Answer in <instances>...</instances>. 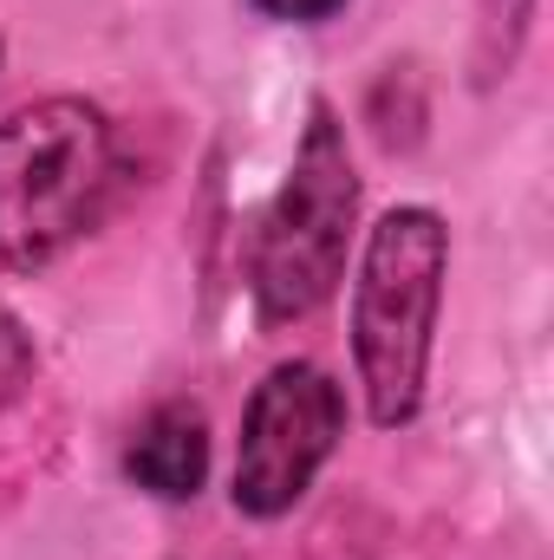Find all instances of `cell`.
<instances>
[{"label": "cell", "instance_id": "8", "mask_svg": "<svg viewBox=\"0 0 554 560\" xmlns=\"http://www.w3.org/2000/svg\"><path fill=\"white\" fill-rule=\"evenodd\" d=\"M268 20H293V26H320V20H333L346 0H255Z\"/></svg>", "mask_w": 554, "mask_h": 560}, {"label": "cell", "instance_id": "2", "mask_svg": "<svg viewBox=\"0 0 554 560\" xmlns=\"http://www.w3.org/2000/svg\"><path fill=\"white\" fill-rule=\"evenodd\" d=\"M443 275H450V229L437 209L399 202L372 222L353 280V365H359L366 418L379 430L412 423L424 405Z\"/></svg>", "mask_w": 554, "mask_h": 560}, {"label": "cell", "instance_id": "4", "mask_svg": "<svg viewBox=\"0 0 554 560\" xmlns=\"http://www.w3.org/2000/svg\"><path fill=\"white\" fill-rule=\"evenodd\" d=\"M346 436V392L313 359H280L255 385L235 443V509L249 522H280Z\"/></svg>", "mask_w": 554, "mask_h": 560}, {"label": "cell", "instance_id": "7", "mask_svg": "<svg viewBox=\"0 0 554 560\" xmlns=\"http://www.w3.org/2000/svg\"><path fill=\"white\" fill-rule=\"evenodd\" d=\"M33 372H39V346H33V332H26V326L0 306V411L26 398Z\"/></svg>", "mask_w": 554, "mask_h": 560}, {"label": "cell", "instance_id": "3", "mask_svg": "<svg viewBox=\"0 0 554 560\" xmlns=\"http://www.w3.org/2000/svg\"><path fill=\"white\" fill-rule=\"evenodd\" d=\"M353 222H359V170L346 150V125L333 105H313L249 261V293L262 326L313 319L333 300V287L346 280Z\"/></svg>", "mask_w": 554, "mask_h": 560}, {"label": "cell", "instance_id": "5", "mask_svg": "<svg viewBox=\"0 0 554 560\" xmlns=\"http://www.w3.org/2000/svg\"><path fill=\"white\" fill-rule=\"evenodd\" d=\"M125 476L157 502H196L209 482V418L183 398L157 405L125 443Z\"/></svg>", "mask_w": 554, "mask_h": 560}, {"label": "cell", "instance_id": "1", "mask_svg": "<svg viewBox=\"0 0 554 560\" xmlns=\"http://www.w3.org/2000/svg\"><path fill=\"white\" fill-rule=\"evenodd\" d=\"M118 189V138L92 98L53 92L0 125V268L39 275L99 229Z\"/></svg>", "mask_w": 554, "mask_h": 560}, {"label": "cell", "instance_id": "6", "mask_svg": "<svg viewBox=\"0 0 554 560\" xmlns=\"http://www.w3.org/2000/svg\"><path fill=\"white\" fill-rule=\"evenodd\" d=\"M529 20H535V0H476V85H496L516 72L529 46Z\"/></svg>", "mask_w": 554, "mask_h": 560}]
</instances>
